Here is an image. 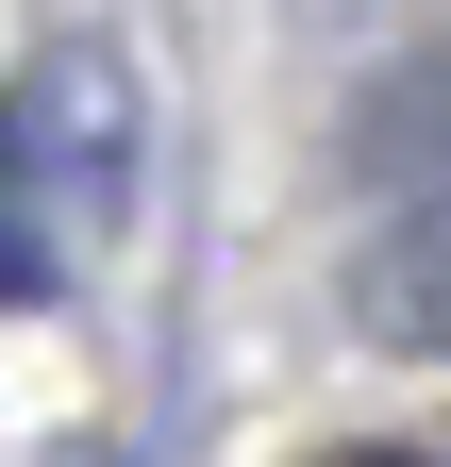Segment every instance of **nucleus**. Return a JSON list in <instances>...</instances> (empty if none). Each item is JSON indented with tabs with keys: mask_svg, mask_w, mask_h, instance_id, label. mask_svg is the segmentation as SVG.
Returning <instances> with one entry per match:
<instances>
[{
	"mask_svg": "<svg viewBox=\"0 0 451 467\" xmlns=\"http://www.w3.org/2000/svg\"><path fill=\"white\" fill-rule=\"evenodd\" d=\"M334 317H351L368 350H402V368H451V184H435V201H384V217L351 234Z\"/></svg>",
	"mask_w": 451,
	"mask_h": 467,
	"instance_id": "f257e3e1",
	"label": "nucleus"
},
{
	"mask_svg": "<svg viewBox=\"0 0 451 467\" xmlns=\"http://www.w3.org/2000/svg\"><path fill=\"white\" fill-rule=\"evenodd\" d=\"M334 167H351V184H384V201H435V184H451V34L351 84V117H334Z\"/></svg>",
	"mask_w": 451,
	"mask_h": 467,
	"instance_id": "f03ea898",
	"label": "nucleus"
},
{
	"mask_svg": "<svg viewBox=\"0 0 451 467\" xmlns=\"http://www.w3.org/2000/svg\"><path fill=\"white\" fill-rule=\"evenodd\" d=\"M318 467H451V451H318Z\"/></svg>",
	"mask_w": 451,
	"mask_h": 467,
	"instance_id": "7ed1b4c3",
	"label": "nucleus"
},
{
	"mask_svg": "<svg viewBox=\"0 0 451 467\" xmlns=\"http://www.w3.org/2000/svg\"><path fill=\"white\" fill-rule=\"evenodd\" d=\"M50 467H118V434H68V451H50Z\"/></svg>",
	"mask_w": 451,
	"mask_h": 467,
	"instance_id": "20e7f679",
	"label": "nucleus"
}]
</instances>
